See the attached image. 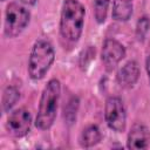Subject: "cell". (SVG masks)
<instances>
[{
    "instance_id": "cell-4",
    "label": "cell",
    "mask_w": 150,
    "mask_h": 150,
    "mask_svg": "<svg viewBox=\"0 0 150 150\" xmlns=\"http://www.w3.org/2000/svg\"><path fill=\"white\" fill-rule=\"evenodd\" d=\"M30 14L22 6L12 2L6 8L5 14V35L8 38L18 36L28 25Z\"/></svg>"
},
{
    "instance_id": "cell-15",
    "label": "cell",
    "mask_w": 150,
    "mask_h": 150,
    "mask_svg": "<svg viewBox=\"0 0 150 150\" xmlns=\"http://www.w3.org/2000/svg\"><path fill=\"white\" fill-rule=\"evenodd\" d=\"M145 68H146V73H148V77H149V81H150V55L146 57L145 60Z\"/></svg>"
},
{
    "instance_id": "cell-6",
    "label": "cell",
    "mask_w": 150,
    "mask_h": 150,
    "mask_svg": "<svg viewBox=\"0 0 150 150\" xmlns=\"http://www.w3.org/2000/svg\"><path fill=\"white\" fill-rule=\"evenodd\" d=\"M32 125V115L30 112L25 109L20 108L13 111L7 120V130L14 137H23L30 130Z\"/></svg>"
},
{
    "instance_id": "cell-5",
    "label": "cell",
    "mask_w": 150,
    "mask_h": 150,
    "mask_svg": "<svg viewBox=\"0 0 150 150\" xmlns=\"http://www.w3.org/2000/svg\"><path fill=\"white\" fill-rule=\"evenodd\" d=\"M104 117L110 129L117 132L124 131L127 124V114L123 102L120 97L111 96L105 101Z\"/></svg>"
},
{
    "instance_id": "cell-17",
    "label": "cell",
    "mask_w": 150,
    "mask_h": 150,
    "mask_svg": "<svg viewBox=\"0 0 150 150\" xmlns=\"http://www.w3.org/2000/svg\"><path fill=\"white\" fill-rule=\"evenodd\" d=\"M2 1H5V0H2Z\"/></svg>"
},
{
    "instance_id": "cell-13",
    "label": "cell",
    "mask_w": 150,
    "mask_h": 150,
    "mask_svg": "<svg viewBox=\"0 0 150 150\" xmlns=\"http://www.w3.org/2000/svg\"><path fill=\"white\" fill-rule=\"evenodd\" d=\"M109 0H94V15L98 23L105 21Z\"/></svg>"
},
{
    "instance_id": "cell-12",
    "label": "cell",
    "mask_w": 150,
    "mask_h": 150,
    "mask_svg": "<svg viewBox=\"0 0 150 150\" xmlns=\"http://www.w3.org/2000/svg\"><path fill=\"white\" fill-rule=\"evenodd\" d=\"M19 97H20V93H19V90H18L15 87H13V86L7 87V88L4 90L2 100H1L2 111H4V112H7V111L16 103V101L19 100Z\"/></svg>"
},
{
    "instance_id": "cell-7",
    "label": "cell",
    "mask_w": 150,
    "mask_h": 150,
    "mask_svg": "<svg viewBox=\"0 0 150 150\" xmlns=\"http://www.w3.org/2000/svg\"><path fill=\"white\" fill-rule=\"evenodd\" d=\"M125 56V49L115 39H107L102 47V62L108 71H111Z\"/></svg>"
},
{
    "instance_id": "cell-10",
    "label": "cell",
    "mask_w": 150,
    "mask_h": 150,
    "mask_svg": "<svg viewBox=\"0 0 150 150\" xmlns=\"http://www.w3.org/2000/svg\"><path fill=\"white\" fill-rule=\"evenodd\" d=\"M132 14V0H114L112 18L117 21H127Z\"/></svg>"
},
{
    "instance_id": "cell-2",
    "label": "cell",
    "mask_w": 150,
    "mask_h": 150,
    "mask_svg": "<svg viewBox=\"0 0 150 150\" xmlns=\"http://www.w3.org/2000/svg\"><path fill=\"white\" fill-rule=\"evenodd\" d=\"M60 91H61V86L59 80L56 79L50 80L45 87L40 98L38 116L35 121V125L39 129L47 130L53 125L56 117Z\"/></svg>"
},
{
    "instance_id": "cell-8",
    "label": "cell",
    "mask_w": 150,
    "mask_h": 150,
    "mask_svg": "<svg viewBox=\"0 0 150 150\" xmlns=\"http://www.w3.org/2000/svg\"><path fill=\"white\" fill-rule=\"evenodd\" d=\"M150 144V131L143 124H135L128 135L129 149H146Z\"/></svg>"
},
{
    "instance_id": "cell-14",
    "label": "cell",
    "mask_w": 150,
    "mask_h": 150,
    "mask_svg": "<svg viewBox=\"0 0 150 150\" xmlns=\"http://www.w3.org/2000/svg\"><path fill=\"white\" fill-rule=\"evenodd\" d=\"M150 28V20L146 16H142L139 18V20L137 21V26H136V36L139 41H143L146 33L149 32Z\"/></svg>"
},
{
    "instance_id": "cell-3",
    "label": "cell",
    "mask_w": 150,
    "mask_h": 150,
    "mask_svg": "<svg viewBox=\"0 0 150 150\" xmlns=\"http://www.w3.org/2000/svg\"><path fill=\"white\" fill-rule=\"evenodd\" d=\"M54 57L55 53L52 43L46 40H38L32 48L28 61V73L30 79L41 80L53 64Z\"/></svg>"
},
{
    "instance_id": "cell-16",
    "label": "cell",
    "mask_w": 150,
    "mask_h": 150,
    "mask_svg": "<svg viewBox=\"0 0 150 150\" xmlns=\"http://www.w3.org/2000/svg\"><path fill=\"white\" fill-rule=\"evenodd\" d=\"M23 4H26V5H34L38 0H21Z\"/></svg>"
},
{
    "instance_id": "cell-11",
    "label": "cell",
    "mask_w": 150,
    "mask_h": 150,
    "mask_svg": "<svg viewBox=\"0 0 150 150\" xmlns=\"http://www.w3.org/2000/svg\"><path fill=\"white\" fill-rule=\"evenodd\" d=\"M101 137L102 136H101L100 129L96 125H89L82 131L80 137V143L84 148H90L96 145L101 141Z\"/></svg>"
},
{
    "instance_id": "cell-9",
    "label": "cell",
    "mask_w": 150,
    "mask_h": 150,
    "mask_svg": "<svg viewBox=\"0 0 150 150\" xmlns=\"http://www.w3.org/2000/svg\"><path fill=\"white\" fill-rule=\"evenodd\" d=\"M139 76V67L136 61L127 62L117 73V82L122 88H131L137 82Z\"/></svg>"
},
{
    "instance_id": "cell-1",
    "label": "cell",
    "mask_w": 150,
    "mask_h": 150,
    "mask_svg": "<svg viewBox=\"0 0 150 150\" xmlns=\"http://www.w3.org/2000/svg\"><path fill=\"white\" fill-rule=\"evenodd\" d=\"M84 13V7L80 1L66 0L63 2L60 19V35L66 42L74 45L79 41L82 34Z\"/></svg>"
}]
</instances>
